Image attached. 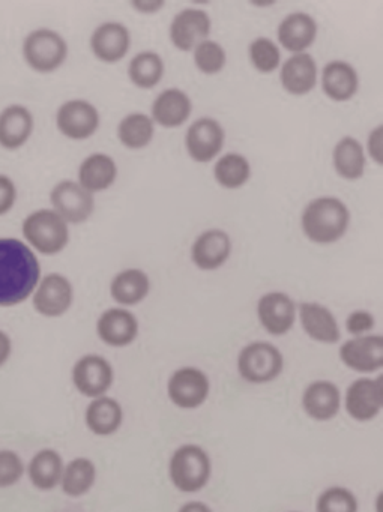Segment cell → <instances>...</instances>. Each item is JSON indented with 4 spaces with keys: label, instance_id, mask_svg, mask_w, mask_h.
Masks as SVG:
<instances>
[{
    "label": "cell",
    "instance_id": "cell-19",
    "mask_svg": "<svg viewBox=\"0 0 383 512\" xmlns=\"http://www.w3.org/2000/svg\"><path fill=\"white\" fill-rule=\"evenodd\" d=\"M131 38L130 29L119 22L101 23L94 32H92L89 47L92 55L103 62V64L113 65L127 58L130 53Z\"/></svg>",
    "mask_w": 383,
    "mask_h": 512
},
{
    "label": "cell",
    "instance_id": "cell-9",
    "mask_svg": "<svg viewBox=\"0 0 383 512\" xmlns=\"http://www.w3.org/2000/svg\"><path fill=\"white\" fill-rule=\"evenodd\" d=\"M74 388L83 397L94 400L109 394L115 383L112 362L97 353H88L77 359L71 370Z\"/></svg>",
    "mask_w": 383,
    "mask_h": 512
},
{
    "label": "cell",
    "instance_id": "cell-20",
    "mask_svg": "<svg viewBox=\"0 0 383 512\" xmlns=\"http://www.w3.org/2000/svg\"><path fill=\"white\" fill-rule=\"evenodd\" d=\"M232 256V239L221 229L200 233L191 247V260L200 271L211 272L223 268Z\"/></svg>",
    "mask_w": 383,
    "mask_h": 512
},
{
    "label": "cell",
    "instance_id": "cell-13",
    "mask_svg": "<svg viewBox=\"0 0 383 512\" xmlns=\"http://www.w3.org/2000/svg\"><path fill=\"white\" fill-rule=\"evenodd\" d=\"M32 304L35 311L47 319L65 316L74 304L73 283L59 272L41 277L32 295Z\"/></svg>",
    "mask_w": 383,
    "mask_h": 512
},
{
    "label": "cell",
    "instance_id": "cell-18",
    "mask_svg": "<svg viewBox=\"0 0 383 512\" xmlns=\"http://www.w3.org/2000/svg\"><path fill=\"white\" fill-rule=\"evenodd\" d=\"M139 332V319L128 308H109L97 320L98 338L113 349L131 346L139 337Z\"/></svg>",
    "mask_w": 383,
    "mask_h": 512
},
{
    "label": "cell",
    "instance_id": "cell-23",
    "mask_svg": "<svg viewBox=\"0 0 383 512\" xmlns=\"http://www.w3.org/2000/svg\"><path fill=\"white\" fill-rule=\"evenodd\" d=\"M319 79L316 59L310 53L290 56L280 67L281 88L292 97H305L314 91Z\"/></svg>",
    "mask_w": 383,
    "mask_h": 512
},
{
    "label": "cell",
    "instance_id": "cell-26",
    "mask_svg": "<svg viewBox=\"0 0 383 512\" xmlns=\"http://www.w3.org/2000/svg\"><path fill=\"white\" fill-rule=\"evenodd\" d=\"M323 94L334 103H347L359 91V74L346 61H331L323 67L320 76Z\"/></svg>",
    "mask_w": 383,
    "mask_h": 512
},
{
    "label": "cell",
    "instance_id": "cell-3",
    "mask_svg": "<svg viewBox=\"0 0 383 512\" xmlns=\"http://www.w3.org/2000/svg\"><path fill=\"white\" fill-rule=\"evenodd\" d=\"M211 455L197 443H184L172 452L167 464V475L176 490L196 494L208 487L212 478Z\"/></svg>",
    "mask_w": 383,
    "mask_h": 512
},
{
    "label": "cell",
    "instance_id": "cell-2",
    "mask_svg": "<svg viewBox=\"0 0 383 512\" xmlns=\"http://www.w3.org/2000/svg\"><path fill=\"white\" fill-rule=\"evenodd\" d=\"M350 226V211L343 200L323 196L311 200L301 215V229L308 241L331 245L344 238Z\"/></svg>",
    "mask_w": 383,
    "mask_h": 512
},
{
    "label": "cell",
    "instance_id": "cell-44",
    "mask_svg": "<svg viewBox=\"0 0 383 512\" xmlns=\"http://www.w3.org/2000/svg\"><path fill=\"white\" fill-rule=\"evenodd\" d=\"M11 355H13V341L7 332L0 331V368L10 361Z\"/></svg>",
    "mask_w": 383,
    "mask_h": 512
},
{
    "label": "cell",
    "instance_id": "cell-34",
    "mask_svg": "<svg viewBox=\"0 0 383 512\" xmlns=\"http://www.w3.org/2000/svg\"><path fill=\"white\" fill-rule=\"evenodd\" d=\"M118 140L130 151H142L151 145L155 137V124L151 116L142 112L130 113L118 124Z\"/></svg>",
    "mask_w": 383,
    "mask_h": 512
},
{
    "label": "cell",
    "instance_id": "cell-47",
    "mask_svg": "<svg viewBox=\"0 0 383 512\" xmlns=\"http://www.w3.org/2000/svg\"><path fill=\"white\" fill-rule=\"evenodd\" d=\"M287 512H301V511H287Z\"/></svg>",
    "mask_w": 383,
    "mask_h": 512
},
{
    "label": "cell",
    "instance_id": "cell-41",
    "mask_svg": "<svg viewBox=\"0 0 383 512\" xmlns=\"http://www.w3.org/2000/svg\"><path fill=\"white\" fill-rule=\"evenodd\" d=\"M17 202V187L13 179L0 175V217L10 214Z\"/></svg>",
    "mask_w": 383,
    "mask_h": 512
},
{
    "label": "cell",
    "instance_id": "cell-22",
    "mask_svg": "<svg viewBox=\"0 0 383 512\" xmlns=\"http://www.w3.org/2000/svg\"><path fill=\"white\" fill-rule=\"evenodd\" d=\"M317 32V22L310 14L302 11L287 14L277 28L278 47H283L292 55L307 53L316 43Z\"/></svg>",
    "mask_w": 383,
    "mask_h": 512
},
{
    "label": "cell",
    "instance_id": "cell-12",
    "mask_svg": "<svg viewBox=\"0 0 383 512\" xmlns=\"http://www.w3.org/2000/svg\"><path fill=\"white\" fill-rule=\"evenodd\" d=\"M101 116L97 107L86 100H70L56 112V128L74 142L91 139L100 130Z\"/></svg>",
    "mask_w": 383,
    "mask_h": 512
},
{
    "label": "cell",
    "instance_id": "cell-6",
    "mask_svg": "<svg viewBox=\"0 0 383 512\" xmlns=\"http://www.w3.org/2000/svg\"><path fill=\"white\" fill-rule=\"evenodd\" d=\"M68 53L67 41L53 29H35L23 41V59L38 74L58 71L67 61Z\"/></svg>",
    "mask_w": 383,
    "mask_h": 512
},
{
    "label": "cell",
    "instance_id": "cell-5",
    "mask_svg": "<svg viewBox=\"0 0 383 512\" xmlns=\"http://www.w3.org/2000/svg\"><path fill=\"white\" fill-rule=\"evenodd\" d=\"M23 238L31 250L58 256L70 244V226L53 209H38L23 221Z\"/></svg>",
    "mask_w": 383,
    "mask_h": 512
},
{
    "label": "cell",
    "instance_id": "cell-30",
    "mask_svg": "<svg viewBox=\"0 0 383 512\" xmlns=\"http://www.w3.org/2000/svg\"><path fill=\"white\" fill-rule=\"evenodd\" d=\"M65 461L56 449H40L26 467L29 481L40 491H52L61 484Z\"/></svg>",
    "mask_w": 383,
    "mask_h": 512
},
{
    "label": "cell",
    "instance_id": "cell-40",
    "mask_svg": "<svg viewBox=\"0 0 383 512\" xmlns=\"http://www.w3.org/2000/svg\"><path fill=\"white\" fill-rule=\"evenodd\" d=\"M344 328L350 337H364V335L373 334V329L376 328V317L368 310L352 311L346 317Z\"/></svg>",
    "mask_w": 383,
    "mask_h": 512
},
{
    "label": "cell",
    "instance_id": "cell-11",
    "mask_svg": "<svg viewBox=\"0 0 383 512\" xmlns=\"http://www.w3.org/2000/svg\"><path fill=\"white\" fill-rule=\"evenodd\" d=\"M52 209L70 226L86 223L95 211V196L77 181L64 179L50 193Z\"/></svg>",
    "mask_w": 383,
    "mask_h": 512
},
{
    "label": "cell",
    "instance_id": "cell-4",
    "mask_svg": "<svg viewBox=\"0 0 383 512\" xmlns=\"http://www.w3.org/2000/svg\"><path fill=\"white\" fill-rule=\"evenodd\" d=\"M236 371L245 383L268 385L280 379L283 374V352L269 341H251L239 350Z\"/></svg>",
    "mask_w": 383,
    "mask_h": 512
},
{
    "label": "cell",
    "instance_id": "cell-27",
    "mask_svg": "<svg viewBox=\"0 0 383 512\" xmlns=\"http://www.w3.org/2000/svg\"><path fill=\"white\" fill-rule=\"evenodd\" d=\"M124 407L110 395L94 398L85 410V424L92 434L110 437L124 425Z\"/></svg>",
    "mask_w": 383,
    "mask_h": 512
},
{
    "label": "cell",
    "instance_id": "cell-35",
    "mask_svg": "<svg viewBox=\"0 0 383 512\" xmlns=\"http://www.w3.org/2000/svg\"><path fill=\"white\" fill-rule=\"evenodd\" d=\"M212 173H214L215 182L224 190H239L248 184L253 169L245 155L229 152L218 158Z\"/></svg>",
    "mask_w": 383,
    "mask_h": 512
},
{
    "label": "cell",
    "instance_id": "cell-46",
    "mask_svg": "<svg viewBox=\"0 0 383 512\" xmlns=\"http://www.w3.org/2000/svg\"><path fill=\"white\" fill-rule=\"evenodd\" d=\"M376 502H377V512H382V493L377 494Z\"/></svg>",
    "mask_w": 383,
    "mask_h": 512
},
{
    "label": "cell",
    "instance_id": "cell-39",
    "mask_svg": "<svg viewBox=\"0 0 383 512\" xmlns=\"http://www.w3.org/2000/svg\"><path fill=\"white\" fill-rule=\"evenodd\" d=\"M25 472V463L17 452L0 449V488L13 487L23 478Z\"/></svg>",
    "mask_w": 383,
    "mask_h": 512
},
{
    "label": "cell",
    "instance_id": "cell-7",
    "mask_svg": "<svg viewBox=\"0 0 383 512\" xmlns=\"http://www.w3.org/2000/svg\"><path fill=\"white\" fill-rule=\"evenodd\" d=\"M341 409L361 424L374 421L383 409V376H359L341 394Z\"/></svg>",
    "mask_w": 383,
    "mask_h": 512
},
{
    "label": "cell",
    "instance_id": "cell-28",
    "mask_svg": "<svg viewBox=\"0 0 383 512\" xmlns=\"http://www.w3.org/2000/svg\"><path fill=\"white\" fill-rule=\"evenodd\" d=\"M119 169L116 161L104 152H95L82 161L77 182L91 194L103 193L115 185Z\"/></svg>",
    "mask_w": 383,
    "mask_h": 512
},
{
    "label": "cell",
    "instance_id": "cell-38",
    "mask_svg": "<svg viewBox=\"0 0 383 512\" xmlns=\"http://www.w3.org/2000/svg\"><path fill=\"white\" fill-rule=\"evenodd\" d=\"M193 61L197 70L205 76H217L227 65V52L217 41H202L193 50Z\"/></svg>",
    "mask_w": 383,
    "mask_h": 512
},
{
    "label": "cell",
    "instance_id": "cell-29",
    "mask_svg": "<svg viewBox=\"0 0 383 512\" xmlns=\"http://www.w3.org/2000/svg\"><path fill=\"white\" fill-rule=\"evenodd\" d=\"M151 292V280L143 269L128 268L118 272L110 283V296L122 308L142 304Z\"/></svg>",
    "mask_w": 383,
    "mask_h": 512
},
{
    "label": "cell",
    "instance_id": "cell-33",
    "mask_svg": "<svg viewBox=\"0 0 383 512\" xmlns=\"http://www.w3.org/2000/svg\"><path fill=\"white\" fill-rule=\"evenodd\" d=\"M128 79L142 91H151L160 85L161 80L166 74V64L164 59L157 52L145 50V52L137 53L127 68Z\"/></svg>",
    "mask_w": 383,
    "mask_h": 512
},
{
    "label": "cell",
    "instance_id": "cell-36",
    "mask_svg": "<svg viewBox=\"0 0 383 512\" xmlns=\"http://www.w3.org/2000/svg\"><path fill=\"white\" fill-rule=\"evenodd\" d=\"M248 61L257 73L269 76L280 70V47L271 38L257 37L248 46Z\"/></svg>",
    "mask_w": 383,
    "mask_h": 512
},
{
    "label": "cell",
    "instance_id": "cell-32",
    "mask_svg": "<svg viewBox=\"0 0 383 512\" xmlns=\"http://www.w3.org/2000/svg\"><path fill=\"white\" fill-rule=\"evenodd\" d=\"M98 470L94 461L88 457H77L65 463L62 473L61 490L71 499L86 496L97 484Z\"/></svg>",
    "mask_w": 383,
    "mask_h": 512
},
{
    "label": "cell",
    "instance_id": "cell-24",
    "mask_svg": "<svg viewBox=\"0 0 383 512\" xmlns=\"http://www.w3.org/2000/svg\"><path fill=\"white\" fill-rule=\"evenodd\" d=\"M193 115V101L187 92L178 88L166 89L158 94L151 106V119L155 125L169 130L182 127Z\"/></svg>",
    "mask_w": 383,
    "mask_h": 512
},
{
    "label": "cell",
    "instance_id": "cell-42",
    "mask_svg": "<svg viewBox=\"0 0 383 512\" xmlns=\"http://www.w3.org/2000/svg\"><path fill=\"white\" fill-rule=\"evenodd\" d=\"M383 127L377 125L376 128L370 131L367 137V154L377 166H382L383 163Z\"/></svg>",
    "mask_w": 383,
    "mask_h": 512
},
{
    "label": "cell",
    "instance_id": "cell-8",
    "mask_svg": "<svg viewBox=\"0 0 383 512\" xmlns=\"http://www.w3.org/2000/svg\"><path fill=\"white\" fill-rule=\"evenodd\" d=\"M167 398L181 410L200 409L211 395V380L202 368L184 365L167 380Z\"/></svg>",
    "mask_w": 383,
    "mask_h": 512
},
{
    "label": "cell",
    "instance_id": "cell-14",
    "mask_svg": "<svg viewBox=\"0 0 383 512\" xmlns=\"http://www.w3.org/2000/svg\"><path fill=\"white\" fill-rule=\"evenodd\" d=\"M226 131L214 118H199L185 133V149L194 163L208 164L223 151Z\"/></svg>",
    "mask_w": 383,
    "mask_h": 512
},
{
    "label": "cell",
    "instance_id": "cell-17",
    "mask_svg": "<svg viewBox=\"0 0 383 512\" xmlns=\"http://www.w3.org/2000/svg\"><path fill=\"white\" fill-rule=\"evenodd\" d=\"M341 389L328 379H316L305 386L301 395L302 412L311 421L329 422L341 410Z\"/></svg>",
    "mask_w": 383,
    "mask_h": 512
},
{
    "label": "cell",
    "instance_id": "cell-25",
    "mask_svg": "<svg viewBox=\"0 0 383 512\" xmlns=\"http://www.w3.org/2000/svg\"><path fill=\"white\" fill-rule=\"evenodd\" d=\"M35 119L31 110L22 104H11L0 112V148L19 151L31 139Z\"/></svg>",
    "mask_w": 383,
    "mask_h": 512
},
{
    "label": "cell",
    "instance_id": "cell-1",
    "mask_svg": "<svg viewBox=\"0 0 383 512\" xmlns=\"http://www.w3.org/2000/svg\"><path fill=\"white\" fill-rule=\"evenodd\" d=\"M40 280V260L31 247L17 238H0V307L28 301Z\"/></svg>",
    "mask_w": 383,
    "mask_h": 512
},
{
    "label": "cell",
    "instance_id": "cell-43",
    "mask_svg": "<svg viewBox=\"0 0 383 512\" xmlns=\"http://www.w3.org/2000/svg\"><path fill=\"white\" fill-rule=\"evenodd\" d=\"M130 5L137 13L152 16L160 13L166 7V2L164 0H133Z\"/></svg>",
    "mask_w": 383,
    "mask_h": 512
},
{
    "label": "cell",
    "instance_id": "cell-16",
    "mask_svg": "<svg viewBox=\"0 0 383 512\" xmlns=\"http://www.w3.org/2000/svg\"><path fill=\"white\" fill-rule=\"evenodd\" d=\"M212 31V20L205 10L185 8L173 17L169 38L179 52H193L202 41L208 40Z\"/></svg>",
    "mask_w": 383,
    "mask_h": 512
},
{
    "label": "cell",
    "instance_id": "cell-15",
    "mask_svg": "<svg viewBox=\"0 0 383 512\" xmlns=\"http://www.w3.org/2000/svg\"><path fill=\"white\" fill-rule=\"evenodd\" d=\"M256 313L266 334L284 337L298 320V305L287 293L268 292L257 301Z\"/></svg>",
    "mask_w": 383,
    "mask_h": 512
},
{
    "label": "cell",
    "instance_id": "cell-21",
    "mask_svg": "<svg viewBox=\"0 0 383 512\" xmlns=\"http://www.w3.org/2000/svg\"><path fill=\"white\" fill-rule=\"evenodd\" d=\"M298 319L302 331L310 340L332 346L341 340L337 317L319 302H302L298 305Z\"/></svg>",
    "mask_w": 383,
    "mask_h": 512
},
{
    "label": "cell",
    "instance_id": "cell-37",
    "mask_svg": "<svg viewBox=\"0 0 383 512\" xmlns=\"http://www.w3.org/2000/svg\"><path fill=\"white\" fill-rule=\"evenodd\" d=\"M314 511L358 512L359 500L350 488L344 487V485H329L316 497Z\"/></svg>",
    "mask_w": 383,
    "mask_h": 512
},
{
    "label": "cell",
    "instance_id": "cell-10",
    "mask_svg": "<svg viewBox=\"0 0 383 512\" xmlns=\"http://www.w3.org/2000/svg\"><path fill=\"white\" fill-rule=\"evenodd\" d=\"M338 358L347 370L361 376L382 374L383 337L380 334H368L364 337H350L341 343Z\"/></svg>",
    "mask_w": 383,
    "mask_h": 512
},
{
    "label": "cell",
    "instance_id": "cell-45",
    "mask_svg": "<svg viewBox=\"0 0 383 512\" xmlns=\"http://www.w3.org/2000/svg\"><path fill=\"white\" fill-rule=\"evenodd\" d=\"M178 512H214V509L203 500H188L179 506Z\"/></svg>",
    "mask_w": 383,
    "mask_h": 512
},
{
    "label": "cell",
    "instance_id": "cell-31",
    "mask_svg": "<svg viewBox=\"0 0 383 512\" xmlns=\"http://www.w3.org/2000/svg\"><path fill=\"white\" fill-rule=\"evenodd\" d=\"M332 167L344 181L355 182L364 176L367 155L355 137L344 136L332 149Z\"/></svg>",
    "mask_w": 383,
    "mask_h": 512
}]
</instances>
